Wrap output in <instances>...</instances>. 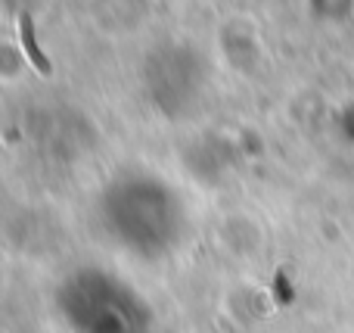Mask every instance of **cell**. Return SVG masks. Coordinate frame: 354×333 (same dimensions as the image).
Listing matches in <instances>:
<instances>
[{"label": "cell", "instance_id": "cell-1", "mask_svg": "<svg viewBox=\"0 0 354 333\" xmlns=\"http://www.w3.org/2000/svg\"><path fill=\"white\" fill-rule=\"evenodd\" d=\"M19 31H22L25 53H28V60L35 62V69H37V72H44V75H50V60L41 53V50H37L35 35H31V19H28V16H22V19H19Z\"/></svg>", "mask_w": 354, "mask_h": 333}]
</instances>
